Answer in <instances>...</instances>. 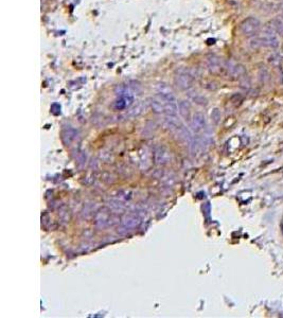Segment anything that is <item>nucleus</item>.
<instances>
[{"label":"nucleus","mask_w":283,"mask_h":318,"mask_svg":"<svg viewBox=\"0 0 283 318\" xmlns=\"http://www.w3.org/2000/svg\"><path fill=\"white\" fill-rule=\"evenodd\" d=\"M261 22L256 17H247L240 24V30L247 37H252L259 33Z\"/></svg>","instance_id":"1"},{"label":"nucleus","mask_w":283,"mask_h":318,"mask_svg":"<svg viewBox=\"0 0 283 318\" xmlns=\"http://www.w3.org/2000/svg\"><path fill=\"white\" fill-rule=\"evenodd\" d=\"M251 46H253L255 48H259V47L277 48L278 46H279V39L277 38L276 34L269 33L267 31H264L262 36L253 39L252 42H251Z\"/></svg>","instance_id":"2"},{"label":"nucleus","mask_w":283,"mask_h":318,"mask_svg":"<svg viewBox=\"0 0 283 318\" xmlns=\"http://www.w3.org/2000/svg\"><path fill=\"white\" fill-rule=\"evenodd\" d=\"M228 69L230 71L232 75L234 76H241L245 73V67L243 65H240V64H235V63H229L228 64Z\"/></svg>","instance_id":"3"},{"label":"nucleus","mask_w":283,"mask_h":318,"mask_svg":"<svg viewBox=\"0 0 283 318\" xmlns=\"http://www.w3.org/2000/svg\"><path fill=\"white\" fill-rule=\"evenodd\" d=\"M208 67H209V70H210L212 73H217V72H220L221 69H222L220 58L216 56L210 57L209 60H208Z\"/></svg>","instance_id":"4"},{"label":"nucleus","mask_w":283,"mask_h":318,"mask_svg":"<svg viewBox=\"0 0 283 318\" xmlns=\"http://www.w3.org/2000/svg\"><path fill=\"white\" fill-rule=\"evenodd\" d=\"M177 82L178 84L182 86V87H187L191 84V78L187 74H180L177 78Z\"/></svg>","instance_id":"5"}]
</instances>
